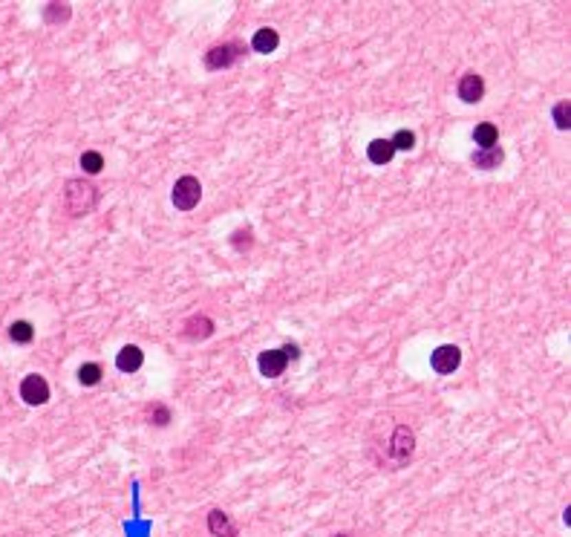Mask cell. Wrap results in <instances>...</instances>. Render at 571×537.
<instances>
[{
	"label": "cell",
	"mask_w": 571,
	"mask_h": 537,
	"mask_svg": "<svg viewBox=\"0 0 571 537\" xmlns=\"http://www.w3.org/2000/svg\"><path fill=\"white\" fill-rule=\"evenodd\" d=\"M81 168H84V173H98L104 168V156L98 151H84L81 154Z\"/></svg>",
	"instance_id": "obj_17"
},
{
	"label": "cell",
	"mask_w": 571,
	"mask_h": 537,
	"mask_svg": "<svg viewBox=\"0 0 571 537\" xmlns=\"http://www.w3.org/2000/svg\"><path fill=\"white\" fill-rule=\"evenodd\" d=\"M239 55H243L239 43H222V47H211L205 52V64L208 70H222V67H231Z\"/></svg>",
	"instance_id": "obj_5"
},
{
	"label": "cell",
	"mask_w": 571,
	"mask_h": 537,
	"mask_svg": "<svg viewBox=\"0 0 571 537\" xmlns=\"http://www.w3.org/2000/svg\"><path fill=\"white\" fill-rule=\"evenodd\" d=\"M231 243L237 246V249H248L251 246V229H239V231H234V237H231Z\"/></svg>",
	"instance_id": "obj_23"
},
{
	"label": "cell",
	"mask_w": 571,
	"mask_h": 537,
	"mask_svg": "<svg viewBox=\"0 0 571 537\" xmlns=\"http://www.w3.org/2000/svg\"><path fill=\"white\" fill-rule=\"evenodd\" d=\"M568 118H571V107H568V101H560L557 107H554V125H557L560 130H568Z\"/></svg>",
	"instance_id": "obj_21"
},
{
	"label": "cell",
	"mask_w": 571,
	"mask_h": 537,
	"mask_svg": "<svg viewBox=\"0 0 571 537\" xmlns=\"http://www.w3.org/2000/svg\"><path fill=\"white\" fill-rule=\"evenodd\" d=\"M430 364H433L435 372L447 376V372H453V370L462 364V352H459V347H453V344H442V347H435V350H433Z\"/></svg>",
	"instance_id": "obj_4"
},
{
	"label": "cell",
	"mask_w": 571,
	"mask_h": 537,
	"mask_svg": "<svg viewBox=\"0 0 571 537\" xmlns=\"http://www.w3.org/2000/svg\"><path fill=\"white\" fill-rule=\"evenodd\" d=\"M9 335H12V341H18V344H29L32 335H35V330H32V324H29V321H14L9 326Z\"/></svg>",
	"instance_id": "obj_16"
},
{
	"label": "cell",
	"mask_w": 571,
	"mask_h": 537,
	"mask_svg": "<svg viewBox=\"0 0 571 537\" xmlns=\"http://www.w3.org/2000/svg\"><path fill=\"white\" fill-rule=\"evenodd\" d=\"M473 142L479 145V151H488V147H493V145L499 142V130L493 127L491 122L476 125V130H473Z\"/></svg>",
	"instance_id": "obj_15"
},
{
	"label": "cell",
	"mask_w": 571,
	"mask_h": 537,
	"mask_svg": "<svg viewBox=\"0 0 571 537\" xmlns=\"http://www.w3.org/2000/svg\"><path fill=\"white\" fill-rule=\"evenodd\" d=\"M21 399L26 401V405H47L50 401V384L43 376H38V372H29V376L21 381Z\"/></svg>",
	"instance_id": "obj_3"
},
{
	"label": "cell",
	"mask_w": 571,
	"mask_h": 537,
	"mask_svg": "<svg viewBox=\"0 0 571 537\" xmlns=\"http://www.w3.org/2000/svg\"><path fill=\"white\" fill-rule=\"evenodd\" d=\"M393 154H396V147H393V142H389V139H375L367 147V156H369L372 165H387V162L393 159Z\"/></svg>",
	"instance_id": "obj_14"
},
{
	"label": "cell",
	"mask_w": 571,
	"mask_h": 537,
	"mask_svg": "<svg viewBox=\"0 0 571 537\" xmlns=\"http://www.w3.org/2000/svg\"><path fill=\"white\" fill-rule=\"evenodd\" d=\"M142 361H144V352L136 344L122 347V350H118V355H116V367L122 372H136L142 367Z\"/></svg>",
	"instance_id": "obj_9"
},
{
	"label": "cell",
	"mask_w": 571,
	"mask_h": 537,
	"mask_svg": "<svg viewBox=\"0 0 571 537\" xmlns=\"http://www.w3.org/2000/svg\"><path fill=\"white\" fill-rule=\"evenodd\" d=\"M283 355H286V361H297V358H300V350H297L294 344H286V347H283Z\"/></svg>",
	"instance_id": "obj_24"
},
{
	"label": "cell",
	"mask_w": 571,
	"mask_h": 537,
	"mask_svg": "<svg viewBox=\"0 0 571 537\" xmlns=\"http://www.w3.org/2000/svg\"><path fill=\"white\" fill-rule=\"evenodd\" d=\"M78 381L87 384V387L98 384V381H101V367H98V364H81V370H78Z\"/></svg>",
	"instance_id": "obj_18"
},
{
	"label": "cell",
	"mask_w": 571,
	"mask_h": 537,
	"mask_svg": "<svg viewBox=\"0 0 571 537\" xmlns=\"http://www.w3.org/2000/svg\"><path fill=\"white\" fill-rule=\"evenodd\" d=\"M471 159H473V165H476V168L493 171V168H499V165H502L505 154H502V147H499V145H493V147H488V151H473Z\"/></svg>",
	"instance_id": "obj_11"
},
{
	"label": "cell",
	"mask_w": 571,
	"mask_h": 537,
	"mask_svg": "<svg viewBox=\"0 0 571 537\" xmlns=\"http://www.w3.org/2000/svg\"><path fill=\"white\" fill-rule=\"evenodd\" d=\"M482 96H485L482 76H476V72H464L462 81H459V98L464 104H476V101H482Z\"/></svg>",
	"instance_id": "obj_6"
},
{
	"label": "cell",
	"mask_w": 571,
	"mask_h": 537,
	"mask_svg": "<svg viewBox=\"0 0 571 537\" xmlns=\"http://www.w3.org/2000/svg\"><path fill=\"white\" fill-rule=\"evenodd\" d=\"M257 364H260V372H263L266 379H277L289 361H286L283 350H266V352H260V361Z\"/></svg>",
	"instance_id": "obj_8"
},
{
	"label": "cell",
	"mask_w": 571,
	"mask_h": 537,
	"mask_svg": "<svg viewBox=\"0 0 571 537\" xmlns=\"http://www.w3.org/2000/svg\"><path fill=\"white\" fill-rule=\"evenodd\" d=\"M389 142H393L396 151H413V147H416V133L413 130H398Z\"/></svg>",
	"instance_id": "obj_19"
},
{
	"label": "cell",
	"mask_w": 571,
	"mask_h": 537,
	"mask_svg": "<svg viewBox=\"0 0 571 537\" xmlns=\"http://www.w3.org/2000/svg\"><path fill=\"white\" fill-rule=\"evenodd\" d=\"M147 419H150V425H168L171 422V410L164 408V405H153V408H147Z\"/></svg>",
	"instance_id": "obj_20"
},
{
	"label": "cell",
	"mask_w": 571,
	"mask_h": 537,
	"mask_svg": "<svg viewBox=\"0 0 571 537\" xmlns=\"http://www.w3.org/2000/svg\"><path fill=\"white\" fill-rule=\"evenodd\" d=\"M208 529H211L214 537H237L234 523L228 520V514L219 512V509H214L211 514H208Z\"/></svg>",
	"instance_id": "obj_13"
},
{
	"label": "cell",
	"mask_w": 571,
	"mask_h": 537,
	"mask_svg": "<svg viewBox=\"0 0 571 537\" xmlns=\"http://www.w3.org/2000/svg\"><path fill=\"white\" fill-rule=\"evenodd\" d=\"M413 445H416L413 430H410L407 425H401V428H396V434H393V445H389V454H393L396 462H404V459L413 454Z\"/></svg>",
	"instance_id": "obj_7"
},
{
	"label": "cell",
	"mask_w": 571,
	"mask_h": 537,
	"mask_svg": "<svg viewBox=\"0 0 571 537\" xmlns=\"http://www.w3.org/2000/svg\"><path fill=\"white\" fill-rule=\"evenodd\" d=\"M335 537H349V534H335Z\"/></svg>",
	"instance_id": "obj_25"
},
{
	"label": "cell",
	"mask_w": 571,
	"mask_h": 537,
	"mask_svg": "<svg viewBox=\"0 0 571 537\" xmlns=\"http://www.w3.org/2000/svg\"><path fill=\"white\" fill-rule=\"evenodd\" d=\"M202 197V185H200V179L197 176H182V179H176V185H173V205L179 208V211H193L197 208Z\"/></svg>",
	"instance_id": "obj_2"
},
{
	"label": "cell",
	"mask_w": 571,
	"mask_h": 537,
	"mask_svg": "<svg viewBox=\"0 0 571 537\" xmlns=\"http://www.w3.org/2000/svg\"><path fill=\"white\" fill-rule=\"evenodd\" d=\"M67 18H69V6H67V3H50V6H47V21H50V23L67 21Z\"/></svg>",
	"instance_id": "obj_22"
},
{
	"label": "cell",
	"mask_w": 571,
	"mask_h": 537,
	"mask_svg": "<svg viewBox=\"0 0 571 537\" xmlns=\"http://www.w3.org/2000/svg\"><path fill=\"white\" fill-rule=\"evenodd\" d=\"M98 202V188L93 182H84V179H69L67 191H64V205L72 217H84L96 208Z\"/></svg>",
	"instance_id": "obj_1"
},
{
	"label": "cell",
	"mask_w": 571,
	"mask_h": 537,
	"mask_svg": "<svg viewBox=\"0 0 571 537\" xmlns=\"http://www.w3.org/2000/svg\"><path fill=\"white\" fill-rule=\"evenodd\" d=\"M277 43H280V35L274 32V29H268V26L257 29V32H254V38H251L254 52H263V55L274 52V50H277Z\"/></svg>",
	"instance_id": "obj_12"
},
{
	"label": "cell",
	"mask_w": 571,
	"mask_h": 537,
	"mask_svg": "<svg viewBox=\"0 0 571 537\" xmlns=\"http://www.w3.org/2000/svg\"><path fill=\"white\" fill-rule=\"evenodd\" d=\"M211 333H214V321H211V318H205V315H193V318L185 324V330H182V335H185L188 341H205Z\"/></svg>",
	"instance_id": "obj_10"
}]
</instances>
